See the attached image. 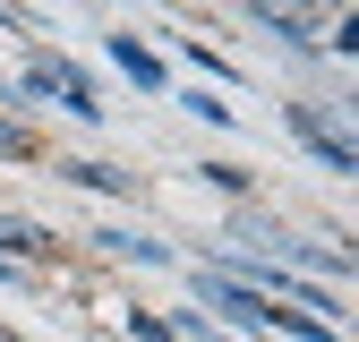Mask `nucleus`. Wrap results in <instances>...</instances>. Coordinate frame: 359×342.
Instances as JSON below:
<instances>
[{
  "instance_id": "obj_1",
  "label": "nucleus",
  "mask_w": 359,
  "mask_h": 342,
  "mask_svg": "<svg viewBox=\"0 0 359 342\" xmlns=\"http://www.w3.org/2000/svg\"><path fill=\"white\" fill-rule=\"evenodd\" d=\"M26 95H52V103L77 111V120H95V111H103V103H95V86H86L77 69H60V60H34V69H26Z\"/></svg>"
},
{
  "instance_id": "obj_2",
  "label": "nucleus",
  "mask_w": 359,
  "mask_h": 342,
  "mask_svg": "<svg viewBox=\"0 0 359 342\" xmlns=\"http://www.w3.org/2000/svg\"><path fill=\"white\" fill-rule=\"evenodd\" d=\"M205 291L222 299V317H240V325H265V299H257L248 282H222V274H205Z\"/></svg>"
},
{
  "instance_id": "obj_3",
  "label": "nucleus",
  "mask_w": 359,
  "mask_h": 342,
  "mask_svg": "<svg viewBox=\"0 0 359 342\" xmlns=\"http://www.w3.org/2000/svg\"><path fill=\"white\" fill-rule=\"evenodd\" d=\"M111 60H120L128 77H137V86H163V60L146 52V43H128V34H111Z\"/></svg>"
},
{
  "instance_id": "obj_4",
  "label": "nucleus",
  "mask_w": 359,
  "mask_h": 342,
  "mask_svg": "<svg viewBox=\"0 0 359 342\" xmlns=\"http://www.w3.org/2000/svg\"><path fill=\"white\" fill-rule=\"evenodd\" d=\"M291 128H299V137H308V146H317V154H325L334 171H351V163H359V154H351V146L334 137V128H317V120H308V111H291Z\"/></svg>"
},
{
  "instance_id": "obj_5",
  "label": "nucleus",
  "mask_w": 359,
  "mask_h": 342,
  "mask_svg": "<svg viewBox=\"0 0 359 342\" xmlns=\"http://www.w3.org/2000/svg\"><path fill=\"white\" fill-rule=\"evenodd\" d=\"M26 248H43V231H34V223H9V214H0V256H26Z\"/></svg>"
},
{
  "instance_id": "obj_6",
  "label": "nucleus",
  "mask_w": 359,
  "mask_h": 342,
  "mask_svg": "<svg viewBox=\"0 0 359 342\" xmlns=\"http://www.w3.org/2000/svg\"><path fill=\"white\" fill-rule=\"evenodd\" d=\"M69 180H86V189H120V171H111V163H69Z\"/></svg>"
},
{
  "instance_id": "obj_7",
  "label": "nucleus",
  "mask_w": 359,
  "mask_h": 342,
  "mask_svg": "<svg viewBox=\"0 0 359 342\" xmlns=\"http://www.w3.org/2000/svg\"><path fill=\"white\" fill-rule=\"evenodd\" d=\"M0 154H26V137H18V128H9V120H0Z\"/></svg>"
},
{
  "instance_id": "obj_8",
  "label": "nucleus",
  "mask_w": 359,
  "mask_h": 342,
  "mask_svg": "<svg viewBox=\"0 0 359 342\" xmlns=\"http://www.w3.org/2000/svg\"><path fill=\"white\" fill-rule=\"evenodd\" d=\"M137 334H146V342H171V334H163V325H154V317H137Z\"/></svg>"
}]
</instances>
